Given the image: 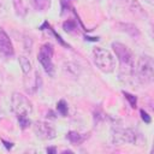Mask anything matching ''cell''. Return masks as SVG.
<instances>
[{
    "label": "cell",
    "instance_id": "11",
    "mask_svg": "<svg viewBox=\"0 0 154 154\" xmlns=\"http://www.w3.org/2000/svg\"><path fill=\"white\" fill-rule=\"evenodd\" d=\"M119 26L123 28L122 30L126 31V32H128L130 36H132V37H138V36H140V30H138L137 26L134 25V24H130V23H120Z\"/></svg>",
    "mask_w": 154,
    "mask_h": 154
},
{
    "label": "cell",
    "instance_id": "4",
    "mask_svg": "<svg viewBox=\"0 0 154 154\" xmlns=\"http://www.w3.org/2000/svg\"><path fill=\"white\" fill-rule=\"evenodd\" d=\"M93 60L99 70L102 72L109 73L116 67V60L109 51L102 47H95L93 49Z\"/></svg>",
    "mask_w": 154,
    "mask_h": 154
},
{
    "label": "cell",
    "instance_id": "5",
    "mask_svg": "<svg viewBox=\"0 0 154 154\" xmlns=\"http://www.w3.org/2000/svg\"><path fill=\"white\" fill-rule=\"evenodd\" d=\"M137 137L138 135L132 129H124L120 126L112 129V142L114 144H124V143L135 144L137 143Z\"/></svg>",
    "mask_w": 154,
    "mask_h": 154
},
{
    "label": "cell",
    "instance_id": "17",
    "mask_svg": "<svg viewBox=\"0 0 154 154\" xmlns=\"http://www.w3.org/2000/svg\"><path fill=\"white\" fill-rule=\"evenodd\" d=\"M63 26H64V29H65L66 31L72 32V31L76 29V23H75L73 20H66V22H64Z\"/></svg>",
    "mask_w": 154,
    "mask_h": 154
},
{
    "label": "cell",
    "instance_id": "8",
    "mask_svg": "<svg viewBox=\"0 0 154 154\" xmlns=\"http://www.w3.org/2000/svg\"><path fill=\"white\" fill-rule=\"evenodd\" d=\"M14 55L13 45L7 35V32L0 28V57L4 59L12 58Z\"/></svg>",
    "mask_w": 154,
    "mask_h": 154
},
{
    "label": "cell",
    "instance_id": "20",
    "mask_svg": "<svg viewBox=\"0 0 154 154\" xmlns=\"http://www.w3.org/2000/svg\"><path fill=\"white\" fill-rule=\"evenodd\" d=\"M47 152H48V153H49V152H51V153H55V148H47Z\"/></svg>",
    "mask_w": 154,
    "mask_h": 154
},
{
    "label": "cell",
    "instance_id": "13",
    "mask_svg": "<svg viewBox=\"0 0 154 154\" xmlns=\"http://www.w3.org/2000/svg\"><path fill=\"white\" fill-rule=\"evenodd\" d=\"M18 60H19V64H20V67H22V71H23V73L24 75H28L30 71H31V61L29 60V58H26V57H24V55H20L19 58H18Z\"/></svg>",
    "mask_w": 154,
    "mask_h": 154
},
{
    "label": "cell",
    "instance_id": "7",
    "mask_svg": "<svg viewBox=\"0 0 154 154\" xmlns=\"http://www.w3.org/2000/svg\"><path fill=\"white\" fill-rule=\"evenodd\" d=\"M34 131L37 135V137L42 140H52L55 137V129L47 122L38 120L34 124Z\"/></svg>",
    "mask_w": 154,
    "mask_h": 154
},
{
    "label": "cell",
    "instance_id": "12",
    "mask_svg": "<svg viewBox=\"0 0 154 154\" xmlns=\"http://www.w3.org/2000/svg\"><path fill=\"white\" fill-rule=\"evenodd\" d=\"M66 137H67V140H69L71 143H73V144H79V143L84 142V140L87 138L85 135L78 134V132H76V131H70Z\"/></svg>",
    "mask_w": 154,
    "mask_h": 154
},
{
    "label": "cell",
    "instance_id": "19",
    "mask_svg": "<svg viewBox=\"0 0 154 154\" xmlns=\"http://www.w3.org/2000/svg\"><path fill=\"white\" fill-rule=\"evenodd\" d=\"M2 142L5 143V146H6V148H11V147H12V143H7V142H5L4 140H2Z\"/></svg>",
    "mask_w": 154,
    "mask_h": 154
},
{
    "label": "cell",
    "instance_id": "2",
    "mask_svg": "<svg viewBox=\"0 0 154 154\" xmlns=\"http://www.w3.org/2000/svg\"><path fill=\"white\" fill-rule=\"evenodd\" d=\"M112 48L120 64V77H125L126 81L128 79H132V82L137 81L134 73V66H135L134 58L129 48L120 42H113Z\"/></svg>",
    "mask_w": 154,
    "mask_h": 154
},
{
    "label": "cell",
    "instance_id": "9",
    "mask_svg": "<svg viewBox=\"0 0 154 154\" xmlns=\"http://www.w3.org/2000/svg\"><path fill=\"white\" fill-rule=\"evenodd\" d=\"M124 5L126 6V8L132 13L135 14L136 17H146V12L142 8V6L138 4L137 0H123Z\"/></svg>",
    "mask_w": 154,
    "mask_h": 154
},
{
    "label": "cell",
    "instance_id": "6",
    "mask_svg": "<svg viewBox=\"0 0 154 154\" xmlns=\"http://www.w3.org/2000/svg\"><path fill=\"white\" fill-rule=\"evenodd\" d=\"M52 58H53V46L51 43H45L43 46H41L40 52L37 54V59L42 65L43 70L49 76L54 75V65H53Z\"/></svg>",
    "mask_w": 154,
    "mask_h": 154
},
{
    "label": "cell",
    "instance_id": "15",
    "mask_svg": "<svg viewBox=\"0 0 154 154\" xmlns=\"http://www.w3.org/2000/svg\"><path fill=\"white\" fill-rule=\"evenodd\" d=\"M57 109H58V112L61 114V116H66L67 114V105H66V102L64 101V100H60L58 103H57Z\"/></svg>",
    "mask_w": 154,
    "mask_h": 154
},
{
    "label": "cell",
    "instance_id": "3",
    "mask_svg": "<svg viewBox=\"0 0 154 154\" xmlns=\"http://www.w3.org/2000/svg\"><path fill=\"white\" fill-rule=\"evenodd\" d=\"M134 73L138 82L150 83L154 77V61L150 55H141L134 66Z\"/></svg>",
    "mask_w": 154,
    "mask_h": 154
},
{
    "label": "cell",
    "instance_id": "14",
    "mask_svg": "<svg viewBox=\"0 0 154 154\" xmlns=\"http://www.w3.org/2000/svg\"><path fill=\"white\" fill-rule=\"evenodd\" d=\"M13 5H14V8H16V12L18 16H20V17L25 16L26 10H25V6L22 0H13Z\"/></svg>",
    "mask_w": 154,
    "mask_h": 154
},
{
    "label": "cell",
    "instance_id": "1",
    "mask_svg": "<svg viewBox=\"0 0 154 154\" xmlns=\"http://www.w3.org/2000/svg\"><path fill=\"white\" fill-rule=\"evenodd\" d=\"M11 107L16 114L22 129H26L30 125L29 116L32 113V105L26 96L20 93H13L11 96Z\"/></svg>",
    "mask_w": 154,
    "mask_h": 154
},
{
    "label": "cell",
    "instance_id": "18",
    "mask_svg": "<svg viewBox=\"0 0 154 154\" xmlns=\"http://www.w3.org/2000/svg\"><path fill=\"white\" fill-rule=\"evenodd\" d=\"M140 113H141V117H142V119H143V120H144L147 124H149L152 119H150V117L148 116V113H147V112H144L143 109H141V111H140Z\"/></svg>",
    "mask_w": 154,
    "mask_h": 154
},
{
    "label": "cell",
    "instance_id": "21",
    "mask_svg": "<svg viewBox=\"0 0 154 154\" xmlns=\"http://www.w3.org/2000/svg\"><path fill=\"white\" fill-rule=\"evenodd\" d=\"M146 1H147V2H148V4H150V5H152V4H153V0H146Z\"/></svg>",
    "mask_w": 154,
    "mask_h": 154
},
{
    "label": "cell",
    "instance_id": "10",
    "mask_svg": "<svg viewBox=\"0 0 154 154\" xmlns=\"http://www.w3.org/2000/svg\"><path fill=\"white\" fill-rule=\"evenodd\" d=\"M31 6L36 10V11H47L51 5H52V0H30Z\"/></svg>",
    "mask_w": 154,
    "mask_h": 154
},
{
    "label": "cell",
    "instance_id": "16",
    "mask_svg": "<svg viewBox=\"0 0 154 154\" xmlns=\"http://www.w3.org/2000/svg\"><path fill=\"white\" fill-rule=\"evenodd\" d=\"M123 95H124L125 99L129 101L130 106H131L132 108H135V107H136V103H137V99H136V96L132 95V94H130V93H128V91H123Z\"/></svg>",
    "mask_w": 154,
    "mask_h": 154
}]
</instances>
